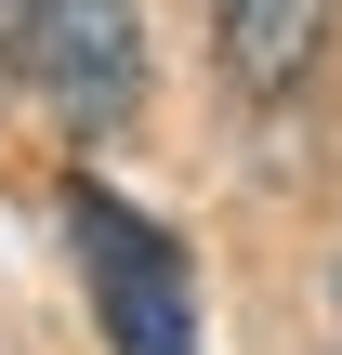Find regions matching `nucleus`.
<instances>
[{
	"label": "nucleus",
	"instance_id": "3",
	"mask_svg": "<svg viewBox=\"0 0 342 355\" xmlns=\"http://www.w3.org/2000/svg\"><path fill=\"white\" fill-rule=\"evenodd\" d=\"M330 40V0H211V53L237 92H290Z\"/></svg>",
	"mask_w": 342,
	"mask_h": 355
},
{
	"label": "nucleus",
	"instance_id": "1",
	"mask_svg": "<svg viewBox=\"0 0 342 355\" xmlns=\"http://www.w3.org/2000/svg\"><path fill=\"white\" fill-rule=\"evenodd\" d=\"M0 53L66 132H119L145 105V13L132 0H0Z\"/></svg>",
	"mask_w": 342,
	"mask_h": 355
},
{
	"label": "nucleus",
	"instance_id": "2",
	"mask_svg": "<svg viewBox=\"0 0 342 355\" xmlns=\"http://www.w3.org/2000/svg\"><path fill=\"white\" fill-rule=\"evenodd\" d=\"M66 224H79V277H92L105 343L119 355H198V277H185V237L171 224H145L105 184H66Z\"/></svg>",
	"mask_w": 342,
	"mask_h": 355
}]
</instances>
